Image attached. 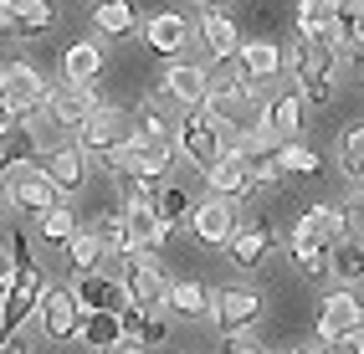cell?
Returning <instances> with one entry per match:
<instances>
[{"mask_svg": "<svg viewBox=\"0 0 364 354\" xmlns=\"http://www.w3.org/2000/svg\"><path fill=\"white\" fill-rule=\"evenodd\" d=\"M0 354H31V344H26V339H16V334H11V339H6V349H0Z\"/></svg>", "mask_w": 364, "mask_h": 354, "instance_id": "b9f144b4", "label": "cell"}, {"mask_svg": "<svg viewBox=\"0 0 364 354\" xmlns=\"http://www.w3.org/2000/svg\"><path fill=\"white\" fill-rule=\"evenodd\" d=\"M129 334H124V318L118 313H87V323H82V344L92 349V354H108V349H118Z\"/></svg>", "mask_w": 364, "mask_h": 354, "instance_id": "4dcf8cb0", "label": "cell"}, {"mask_svg": "<svg viewBox=\"0 0 364 354\" xmlns=\"http://www.w3.org/2000/svg\"><path fill=\"white\" fill-rule=\"evenodd\" d=\"M46 293H52V282H46V267H41V262H31V267H26V272H21L11 288H6V303H0V328H6V339H11V334H16V328L26 323L31 313H41Z\"/></svg>", "mask_w": 364, "mask_h": 354, "instance_id": "52a82bcc", "label": "cell"}, {"mask_svg": "<svg viewBox=\"0 0 364 354\" xmlns=\"http://www.w3.org/2000/svg\"><path fill=\"white\" fill-rule=\"evenodd\" d=\"M62 262H67L72 277H92V272H108V267H113V252L103 247V236L92 231V226H82V231L62 247Z\"/></svg>", "mask_w": 364, "mask_h": 354, "instance_id": "e0dca14e", "label": "cell"}, {"mask_svg": "<svg viewBox=\"0 0 364 354\" xmlns=\"http://www.w3.org/2000/svg\"><path fill=\"white\" fill-rule=\"evenodd\" d=\"M215 309V293L205 288L200 277H180L175 288H169V313H185V318H200Z\"/></svg>", "mask_w": 364, "mask_h": 354, "instance_id": "f1b7e54d", "label": "cell"}, {"mask_svg": "<svg viewBox=\"0 0 364 354\" xmlns=\"http://www.w3.org/2000/svg\"><path fill=\"white\" fill-rule=\"evenodd\" d=\"M36 323L46 328V339H82L87 313H82V303H77L72 288H52L46 303H41V313H36Z\"/></svg>", "mask_w": 364, "mask_h": 354, "instance_id": "5bb4252c", "label": "cell"}, {"mask_svg": "<svg viewBox=\"0 0 364 354\" xmlns=\"http://www.w3.org/2000/svg\"><path fill=\"white\" fill-rule=\"evenodd\" d=\"M287 252H293L298 272H308V277L333 272V247H323V242H287Z\"/></svg>", "mask_w": 364, "mask_h": 354, "instance_id": "d590c367", "label": "cell"}, {"mask_svg": "<svg viewBox=\"0 0 364 354\" xmlns=\"http://www.w3.org/2000/svg\"><path fill=\"white\" fill-rule=\"evenodd\" d=\"M144 46H149V52H159V57H175L180 46L190 41V21L180 16V11H154L149 21H144Z\"/></svg>", "mask_w": 364, "mask_h": 354, "instance_id": "ffe728a7", "label": "cell"}, {"mask_svg": "<svg viewBox=\"0 0 364 354\" xmlns=\"http://www.w3.org/2000/svg\"><path fill=\"white\" fill-rule=\"evenodd\" d=\"M92 231L103 236V247L113 252V262H118V257H129V252H139V247H134V231H129V221H124V210H118V216H98V226H92Z\"/></svg>", "mask_w": 364, "mask_h": 354, "instance_id": "8d00e7d4", "label": "cell"}, {"mask_svg": "<svg viewBox=\"0 0 364 354\" xmlns=\"http://www.w3.org/2000/svg\"><path fill=\"white\" fill-rule=\"evenodd\" d=\"M103 46L98 41H72L67 52H62V82H72V87H92L103 77Z\"/></svg>", "mask_w": 364, "mask_h": 354, "instance_id": "7402d4cb", "label": "cell"}, {"mask_svg": "<svg viewBox=\"0 0 364 354\" xmlns=\"http://www.w3.org/2000/svg\"><path fill=\"white\" fill-rule=\"evenodd\" d=\"M338 0H298V36H333Z\"/></svg>", "mask_w": 364, "mask_h": 354, "instance_id": "f546056e", "label": "cell"}, {"mask_svg": "<svg viewBox=\"0 0 364 354\" xmlns=\"http://www.w3.org/2000/svg\"><path fill=\"white\" fill-rule=\"evenodd\" d=\"M200 41H205V52L215 57V62H241V26H236V16L231 11H205L200 16Z\"/></svg>", "mask_w": 364, "mask_h": 354, "instance_id": "ac0fdd59", "label": "cell"}, {"mask_svg": "<svg viewBox=\"0 0 364 354\" xmlns=\"http://www.w3.org/2000/svg\"><path fill=\"white\" fill-rule=\"evenodd\" d=\"M303 108H308V98L298 87H287V92H272V98H267V113H262V124L272 129L282 144L287 139H298V129H303Z\"/></svg>", "mask_w": 364, "mask_h": 354, "instance_id": "603a6c76", "label": "cell"}, {"mask_svg": "<svg viewBox=\"0 0 364 354\" xmlns=\"http://www.w3.org/2000/svg\"><path fill=\"white\" fill-rule=\"evenodd\" d=\"M205 113L221 124L226 134H231V144L241 134H247L252 124H262L257 113H267V108H257V82L241 73V62L231 67L226 77H215V87H210V103H205Z\"/></svg>", "mask_w": 364, "mask_h": 354, "instance_id": "6da1fadb", "label": "cell"}, {"mask_svg": "<svg viewBox=\"0 0 364 354\" xmlns=\"http://www.w3.org/2000/svg\"><path fill=\"white\" fill-rule=\"evenodd\" d=\"M0 26L6 36H46L57 26L52 0H0Z\"/></svg>", "mask_w": 364, "mask_h": 354, "instance_id": "2e32d148", "label": "cell"}, {"mask_svg": "<svg viewBox=\"0 0 364 354\" xmlns=\"http://www.w3.org/2000/svg\"><path fill=\"white\" fill-rule=\"evenodd\" d=\"M196 205L200 200L190 195L180 180H164V191H159V216L164 221H190V216H196Z\"/></svg>", "mask_w": 364, "mask_h": 354, "instance_id": "74e56055", "label": "cell"}, {"mask_svg": "<svg viewBox=\"0 0 364 354\" xmlns=\"http://www.w3.org/2000/svg\"><path fill=\"white\" fill-rule=\"evenodd\" d=\"M149 354H169V349H149Z\"/></svg>", "mask_w": 364, "mask_h": 354, "instance_id": "bcb514c9", "label": "cell"}, {"mask_svg": "<svg viewBox=\"0 0 364 354\" xmlns=\"http://www.w3.org/2000/svg\"><path fill=\"white\" fill-rule=\"evenodd\" d=\"M108 272H118V277L129 282L134 303H144V309H154V313L169 309V288H175V277L159 267V257H154V252H129V257H118Z\"/></svg>", "mask_w": 364, "mask_h": 354, "instance_id": "277c9868", "label": "cell"}, {"mask_svg": "<svg viewBox=\"0 0 364 354\" xmlns=\"http://www.w3.org/2000/svg\"><path fill=\"white\" fill-rule=\"evenodd\" d=\"M338 170L354 180V191H364V124L344 129V139H338Z\"/></svg>", "mask_w": 364, "mask_h": 354, "instance_id": "e575fe53", "label": "cell"}, {"mask_svg": "<svg viewBox=\"0 0 364 354\" xmlns=\"http://www.w3.org/2000/svg\"><path fill=\"white\" fill-rule=\"evenodd\" d=\"M210 87H215V77L205 73V67H196V62H169V73L159 77V92L169 103H180L185 113L205 108L210 103Z\"/></svg>", "mask_w": 364, "mask_h": 354, "instance_id": "8fae6325", "label": "cell"}, {"mask_svg": "<svg viewBox=\"0 0 364 354\" xmlns=\"http://www.w3.org/2000/svg\"><path fill=\"white\" fill-rule=\"evenodd\" d=\"M318 354H364V334H354V339H328V344H313Z\"/></svg>", "mask_w": 364, "mask_h": 354, "instance_id": "ab89813d", "label": "cell"}, {"mask_svg": "<svg viewBox=\"0 0 364 354\" xmlns=\"http://www.w3.org/2000/svg\"><path fill=\"white\" fill-rule=\"evenodd\" d=\"M26 129H31V139H36V154H41V159H46V154H57V149H72V144H77V129H67L52 108H36V113L26 118Z\"/></svg>", "mask_w": 364, "mask_h": 354, "instance_id": "4316f807", "label": "cell"}, {"mask_svg": "<svg viewBox=\"0 0 364 354\" xmlns=\"http://www.w3.org/2000/svg\"><path fill=\"white\" fill-rule=\"evenodd\" d=\"M287 62H293V77H298V92L308 103H328L333 98V67H338V46L328 36H298L293 52H287Z\"/></svg>", "mask_w": 364, "mask_h": 354, "instance_id": "7a4b0ae2", "label": "cell"}, {"mask_svg": "<svg viewBox=\"0 0 364 354\" xmlns=\"http://www.w3.org/2000/svg\"><path fill=\"white\" fill-rule=\"evenodd\" d=\"M226 354H272V349H262L257 339H247V334H241V339H226Z\"/></svg>", "mask_w": 364, "mask_h": 354, "instance_id": "60d3db41", "label": "cell"}, {"mask_svg": "<svg viewBox=\"0 0 364 354\" xmlns=\"http://www.w3.org/2000/svg\"><path fill=\"white\" fill-rule=\"evenodd\" d=\"M129 139H134V113H129V108H118V103H98V108H92V118L82 124L77 144L103 164V159H113L118 149H124Z\"/></svg>", "mask_w": 364, "mask_h": 354, "instance_id": "5b68a950", "label": "cell"}, {"mask_svg": "<svg viewBox=\"0 0 364 354\" xmlns=\"http://www.w3.org/2000/svg\"><path fill=\"white\" fill-rule=\"evenodd\" d=\"M205 191H210V195H221V200H247V195H257V185H252V164L241 159V149H226V154L205 170Z\"/></svg>", "mask_w": 364, "mask_h": 354, "instance_id": "9a60e30c", "label": "cell"}, {"mask_svg": "<svg viewBox=\"0 0 364 354\" xmlns=\"http://www.w3.org/2000/svg\"><path fill=\"white\" fill-rule=\"evenodd\" d=\"M262 309H267V298H262L257 288H247V282H231V288L215 293L210 318H215V328H221L226 339H241V334H247V328L262 318Z\"/></svg>", "mask_w": 364, "mask_h": 354, "instance_id": "ba28073f", "label": "cell"}, {"mask_svg": "<svg viewBox=\"0 0 364 354\" xmlns=\"http://www.w3.org/2000/svg\"><path fill=\"white\" fill-rule=\"evenodd\" d=\"M344 236H354V216H349V205H338V200H318V205H308V210H303V221L293 226V236H287V242H323V247H338Z\"/></svg>", "mask_w": 364, "mask_h": 354, "instance_id": "30bf717a", "label": "cell"}, {"mask_svg": "<svg viewBox=\"0 0 364 354\" xmlns=\"http://www.w3.org/2000/svg\"><path fill=\"white\" fill-rule=\"evenodd\" d=\"M92 26H98V36H113V41H124V36L144 31L129 0H98V6H92Z\"/></svg>", "mask_w": 364, "mask_h": 354, "instance_id": "83f0119b", "label": "cell"}, {"mask_svg": "<svg viewBox=\"0 0 364 354\" xmlns=\"http://www.w3.org/2000/svg\"><path fill=\"white\" fill-rule=\"evenodd\" d=\"M72 293H77L82 313H118V318H124V309L134 303L129 282L118 277V272H92V277H77V282H72Z\"/></svg>", "mask_w": 364, "mask_h": 354, "instance_id": "7c38bea8", "label": "cell"}, {"mask_svg": "<svg viewBox=\"0 0 364 354\" xmlns=\"http://www.w3.org/2000/svg\"><path fill=\"white\" fill-rule=\"evenodd\" d=\"M77 231H82V226H77V210H72V200H62L57 210H46V216L36 221V236H41L46 247H57V252H62Z\"/></svg>", "mask_w": 364, "mask_h": 354, "instance_id": "1f68e13d", "label": "cell"}, {"mask_svg": "<svg viewBox=\"0 0 364 354\" xmlns=\"http://www.w3.org/2000/svg\"><path fill=\"white\" fill-rule=\"evenodd\" d=\"M190 6H200V11H226V0H190Z\"/></svg>", "mask_w": 364, "mask_h": 354, "instance_id": "7bdbcfd3", "label": "cell"}, {"mask_svg": "<svg viewBox=\"0 0 364 354\" xmlns=\"http://www.w3.org/2000/svg\"><path fill=\"white\" fill-rule=\"evenodd\" d=\"M6 200H11V210H31V216L41 221L46 210H57L67 195L57 191V180L46 175L41 164H21V170L6 175Z\"/></svg>", "mask_w": 364, "mask_h": 354, "instance_id": "8992f818", "label": "cell"}, {"mask_svg": "<svg viewBox=\"0 0 364 354\" xmlns=\"http://www.w3.org/2000/svg\"><path fill=\"white\" fill-rule=\"evenodd\" d=\"M98 103H103V98H98L92 87H72V82H57L52 98H46V108H52L67 129H77V134H82V124L92 118V108H98Z\"/></svg>", "mask_w": 364, "mask_h": 354, "instance_id": "44dd1931", "label": "cell"}, {"mask_svg": "<svg viewBox=\"0 0 364 354\" xmlns=\"http://www.w3.org/2000/svg\"><path fill=\"white\" fill-rule=\"evenodd\" d=\"M277 159H282V170H287V175H318V164H323L318 149H308L303 139H287V144L277 149Z\"/></svg>", "mask_w": 364, "mask_h": 354, "instance_id": "f35d334b", "label": "cell"}, {"mask_svg": "<svg viewBox=\"0 0 364 354\" xmlns=\"http://www.w3.org/2000/svg\"><path fill=\"white\" fill-rule=\"evenodd\" d=\"M272 247H277V231L267 226V221H247L226 242V257H231L236 267H262L267 257H272Z\"/></svg>", "mask_w": 364, "mask_h": 354, "instance_id": "d6986e66", "label": "cell"}, {"mask_svg": "<svg viewBox=\"0 0 364 354\" xmlns=\"http://www.w3.org/2000/svg\"><path fill=\"white\" fill-rule=\"evenodd\" d=\"M31 154H36V139H31V129H26V124L0 129V164H6V175H11V170H21V164H31Z\"/></svg>", "mask_w": 364, "mask_h": 354, "instance_id": "836d02e7", "label": "cell"}, {"mask_svg": "<svg viewBox=\"0 0 364 354\" xmlns=\"http://www.w3.org/2000/svg\"><path fill=\"white\" fill-rule=\"evenodd\" d=\"M87 159H92V154H87L82 144H72V149L46 154V159H41V170L57 180V191H62V195H72V191H82V180H87Z\"/></svg>", "mask_w": 364, "mask_h": 354, "instance_id": "d4e9b609", "label": "cell"}, {"mask_svg": "<svg viewBox=\"0 0 364 354\" xmlns=\"http://www.w3.org/2000/svg\"><path fill=\"white\" fill-rule=\"evenodd\" d=\"M354 73H359V82H364V52H354Z\"/></svg>", "mask_w": 364, "mask_h": 354, "instance_id": "ee69618b", "label": "cell"}, {"mask_svg": "<svg viewBox=\"0 0 364 354\" xmlns=\"http://www.w3.org/2000/svg\"><path fill=\"white\" fill-rule=\"evenodd\" d=\"M282 62H287V57H282V46H277L272 36H252L247 46H241V73H247L257 87L272 82V77L282 73Z\"/></svg>", "mask_w": 364, "mask_h": 354, "instance_id": "cb8c5ba5", "label": "cell"}, {"mask_svg": "<svg viewBox=\"0 0 364 354\" xmlns=\"http://www.w3.org/2000/svg\"><path fill=\"white\" fill-rule=\"evenodd\" d=\"M354 236H364V226H359V231H354Z\"/></svg>", "mask_w": 364, "mask_h": 354, "instance_id": "7dc6e473", "label": "cell"}, {"mask_svg": "<svg viewBox=\"0 0 364 354\" xmlns=\"http://www.w3.org/2000/svg\"><path fill=\"white\" fill-rule=\"evenodd\" d=\"M185 226H190V236H196V247H221V252H226L231 236L241 231V226H236V205L221 200V195L200 200V205H196V216H190Z\"/></svg>", "mask_w": 364, "mask_h": 354, "instance_id": "4fadbf2b", "label": "cell"}, {"mask_svg": "<svg viewBox=\"0 0 364 354\" xmlns=\"http://www.w3.org/2000/svg\"><path fill=\"white\" fill-rule=\"evenodd\" d=\"M364 334V298L354 288H328L318 303V344Z\"/></svg>", "mask_w": 364, "mask_h": 354, "instance_id": "9c48e42d", "label": "cell"}, {"mask_svg": "<svg viewBox=\"0 0 364 354\" xmlns=\"http://www.w3.org/2000/svg\"><path fill=\"white\" fill-rule=\"evenodd\" d=\"M333 282H364V236H344V242L333 247Z\"/></svg>", "mask_w": 364, "mask_h": 354, "instance_id": "d6a6232c", "label": "cell"}, {"mask_svg": "<svg viewBox=\"0 0 364 354\" xmlns=\"http://www.w3.org/2000/svg\"><path fill=\"white\" fill-rule=\"evenodd\" d=\"M175 149H180L185 164H196V170L205 175L210 164L231 149V134L215 124L205 108H196V113H185V118H180V129H175Z\"/></svg>", "mask_w": 364, "mask_h": 354, "instance_id": "3957f363", "label": "cell"}, {"mask_svg": "<svg viewBox=\"0 0 364 354\" xmlns=\"http://www.w3.org/2000/svg\"><path fill=\"white\" fill-rule=\"evenodd\" d=\"M175 129H180V118H164L159 98H144L134 108V139L139 144H175Z\"/></svg>", "mask_w": 364, "mask_h": 354, "instance_id": "484cf974", "label": "cell"}, {"mask_svg": "<svg viewBox=\"0 0 364 354\" xmlns=\"http://www.w3.org/2000/svg\"><path fill=\"white\" fill-rule=\"evenodd\" d=\"M287 354H318V349H287Z\"/></svg>", "mask_w": 364, "mask_h": 354, "instance_id": "f6af8a7d", "label": "cell"}]
</instances>
